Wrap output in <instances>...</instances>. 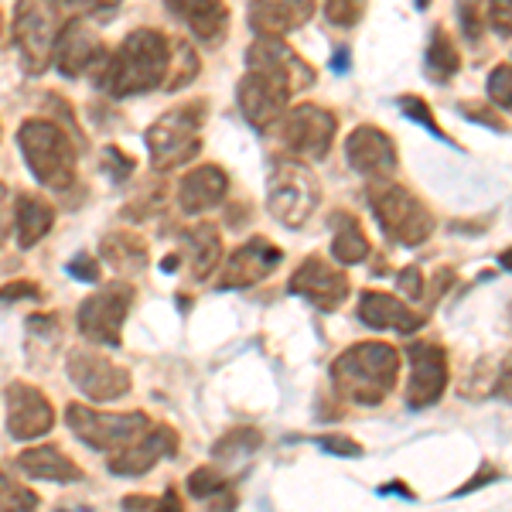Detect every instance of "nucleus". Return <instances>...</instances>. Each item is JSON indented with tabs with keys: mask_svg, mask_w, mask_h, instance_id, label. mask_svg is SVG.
Wrapping results in <instances>:
<instances>
[{
	"mask_svg": "<svg viewBox=\"0 0 512 512\" xmlns=\"http://www.w3.org/2000/svg\"><path fill=\"white\" fill-rule=\"evenodd\" d=\"M489 24L495 35L512 38V0H489Z\"/></svg>",
	"mask_w": 512,
	"mask_h": 512,
	"instance_id": "nucleus-42",
	"label": "nucleus"
},
{
	"mask_svg": "<svg viewBox=\"0 0 512 512\" xmlns=\"http://www.w3.org/2000/svg\"><path fill=\"white\" fill-rule=\"evenodd\" d=\"M410 362V383H407V403L414 410L434 407L448 390V352L437 342H410L407 345Z\"/></svg>",
	"mask_w": 512,
	"mask_h": 512,
	"instance_id": "nucleus-12",
	"label": "nucleus"
},
{
	"mask_svg": "<svg viewBox=\"0 0 512 512\" xmlns=\"http://www.w3.org/2000/svg\"><path fill=\"white\" fill-rule=\"evenodd\" d=\"M465 117H475L478 123H489V127H495V130H502V120L495 117V113L485 106V110H475V106H465Z\"/></svg>",
	"mask_w": 512,
	"mask_h": 512,
	"instance_id": "nucleus-49",
	"label": "nucleus"
},
{
	"mask_svg": "<svg viewBox=\"0 0 512 512\" xmlns=\"http://www.w3.org/2000/svg\"><path fill=\"white\" fill-rule=\"evenodd\" d=\"M62 18L59 0H18L14 4V45L28 76H41L55 59Z\"/></svg>",
	"mask_w": 512,
	"mask_h": 512,
	"instance_id": "nucleus-7",
	"label": "nucleus"
},
{
	"mask_svg": "<svg viewBox=\"0 0 512 512\" xmlns=\"http://www.w3.org/2000/svg\"><path fill=\"white\" fill-rule=\"evenodd\" d=\"M332 69L338 72V76H345V72H349L352 69V55H349V48H338V52H335V59H332Z\"/></svg>",
	"mask_w": 512,
	"mask_h": 512,
	"instance_id": "nucleus-51",
	"label": "nucleus"
},
{
	"mask_svg": "<svg viewBox=\"0 0 512 512\" xmlns=\"http://www.w3.org/2000/svg\"><path fill=\"white\" fill-rule=\"evenodd\" d=\"M294 93L284 86L280 79L267 76V72H256L250 69L243 79H239V89H236V99H239V110L250 127L256 130H270L277 127L280 117L287 113V99Z\"/></svg>",
	"mask_w": 512,
	"mask_h": 512,
	"instance_id": "nucleus-14",
	"label": "nucleus"
},
{
	"mask_svg": "<svg viewBox=\"0 0 512 512\" xmlns=\"http://www.w3.org/2000/svg\"><path fill=\"white\" fill-rule=\"evenodd\" d=\"M69 277L82 280V284H99V263L89 253H76L69 260Z\"/></svg>",
	"mask_w": 512,
	"mask_h": 512,
	"instance_id": "nucleus-43",
	"label": "nucleus"
},
{
	"mask_svg": "<svg viewBox=\"0 0 512 512\" xmlns=\"http://www.w3.org/2000/svg\"><path fill=\"white\" fill-rule=\"evenodd\" d=\"M65 369H69L72 386L86 393L89 400H120L134 386L127 369L96 349H72L69 359H65Z\"/></svg>",
	"mask_w": 512,
	"mask_h": 512,
	"instance_id": "nucleus-11",
	"label": "nucleus"
},
{
	"mask_svg": "<svg viewBox=\"0 0 512 512\" xmlns=\"http://www.w3.org/2000/svg\"><path fill=\"white\" fill-rule=\"evenodd\" d=\"M134 301H137V291L127 280H110V284H103L96 294H89L86 301L79 304L76 325L82 338H89L93 345H110V349H117L123 342V321H127Z\"/></svg>",
	"mask_w": 512,
	"mask_h": 512,
	"instance_id": "nucleus-9",
	"label": "nucleus"
},
{
	"mask_svg": "<svg viewBox=\"0 0 512 512\" xmlns=\"http://www.w3.org/2000/svg\"><path fill=\"white\" fill-rule=\"evenodd\" d=\"M321 202V185L315 171L297 158H277L267 178V209L280 226H304Z\"/></svg>",
	"mask_w": 512,
	"mask_h": 512,
	"instance_id": "nucleus-6",
	"label": "nucleus"
},
{
	"mask_svg": "<svg viewBox=\"0 0 512 512\" xmlns=\"http://www.w3.org/2000/svg\"><path fill=\"white\" fill-rule=\"evenodd\" d=\"M123 509H164V506H161V499H151V495H127Z\"/></svg>",
	"mask_w": 512,
	"mask_h": 512,
	"instance_id": "nucleus-48",
	"label": "nucleus"
},
{
	"mask_svg": "<svg viewBox=\"0 0 512 512\" xmlns=\"http://www.w3.org/2000/svg\"><path fill=\"white\" fill-rule=\"evenodd\" d=\"M0 31H4V18H0Z\"/></svg>",
	"mask_w": 512,
	"mask_h": 512,
	"instance_id": "nucleus-54",
	"label": "nucleus"
},
{
	"mask_svg": "<svg viewBox=\"0 0 512 512\" xmlns=\"http://www.w3.org/2000/svg\"><path fill=\"white\" fill-rule=\"evenodd\" d=\"M400 379V352L386 342H359L332 362V386L355 407H379Z\"/></svg>",
	"mask_w": 512,
	"mask_h": 512,
	"instance_id": "nucleus-2",
	"label": "nucleus"
},
{
	"mask_svg": "<svg viewBox=\"0 0 512 512\" xmlns=\"http://www.w3.org/2000/svg\"><path fill=\"white\" fill-rule=\"evenodd\" d=\"M396 106H400L403 117H410L414 123H420V127H424V130H431L434 137L448 140V134H444V130L437 127V117L431 113V106H427L420 96H414V93H410V96H400V99H396Z\"/></svg>",
	"mask_w": 512,
	"mask_h": 512,
	"instance_id": "nucleus-35",
	"label": "nucleus"
},
{
	"mask_svg": "<svg viewBox=\"0 0 512 512\" xmlns=\"http://www.w3.org/2000/svg\"><path fill=\"white\" fill-rule=\"evenodd\" d=\"M495 393H499L502 400L512 403V352L506 355V362H502V369H499V383H495Z\"/></svg>",
	"mask_w": 512,
	"mask_h": 512,
	"instance_id": "nucleus-47",
	"label": "nucleus"
},
{
	"mask_svg": "<svg viewBox=\"0 0 512 512\" xmlns=\"http://www.w3.org/2000/svg\"><path fill=\"white\" fill-rule=\"evenodd\" d=\"M489 99L502 110H512V65H499L489 76Z\"/></svg>",
	"mask_w": 512,
	"mask_h": 512,
	"instance_id": "nucleus-38",
	"label": "nucleus"
},
{
	"mask_svg": "<svg viewBox=\"0 0 512 512\" xmlns=\"http://www.w3.org/2000/svg\"><path fill=\"white\" fill-rule=\"evenodd\" d=\"M362 11H366L362 0H325V18L332 21L335 28H352V24H359Z\"/></svg>",
	"mask_w": 512,
	"mask_h": 512,
	"instance_id": "nucleus-37",
	"label": "nucleus"
},
{
	"mask_svg": "<svg viewBox=\"0 0 512 512\" xmlns=\"http://www.w3.org/2000/svg\"><path fill=\"white\" fill-rule=\"evenodd\" d=\"M38 506H41L38 492H31L28 485L14 482V478L0 468V509H38Z\"/></svg>",
	"mask_w": 512,
	"mask_h": 512,
	"instance_id": "nucleus-34",
	"label": "nucleus"
},
{
	"mask_svg": "<svg viewBox=\"0 0 512 512\" xmlns=\"http://www.w3.org/2000/svg\"><path fill=\"white\" fill-rule=\"evenodd\" d=\"M205 99H192L185 106H171L147 130V151H151L154 171H175L181 164L202 154V127H205Z\"/></svg>",
	"mask_w": 512,
	"mask_h": 512,
	"instance_id": "nucleus-5",
	"label": "nucleus"
},
{
	"mask_svg": "<svg viewBox=\"0 0 512 512\" xmlns=\"http://www.w3.org/2000/svg\"><path fill=\"white\" fill-rule=\"evenodd\" d=\"M11 219H14V209H11V192H7V185L0 181V243L7 239L11 233Z\"/></svg>",
	"mask_w": 512,
	"mask_h": 512,
	"instance_id": "nucleus-46",
	"label": "nucleus"
},
{
	"mask_svg": "<svg viewBox=\"0 0 512 512\" xmlns=\"http://www.w3.org/2000/svg\"><path fill=\"white\" fill-rule=\"evenodd\" d=\"M181 243H185V250H188V263H192V277L195 280H205L212 270L219 267L222 236H219V229L212 226V222H198V226H192L185 236H181Z\"/></svg>",
	"mask_w": 512,
	"mask_h": 512,
	"instance_id": "nucleus-28",
	"label": "nucleus"
},
{
	"mask_svg": "<svg viewBox=\"0 0 512 512\" xmlns=\"http://www.w3.org/2000/svg\"><path fill=\"white\" fill-rule=\"evenodd\" d=\"M318 0H250V28L256 35L284 38L315 18Z\"/></svg>",
	"mask_w": 512,
	"mask_h": 512,
	"instance_id": "nucleus-22",
	"label": "nucleus"
},
{
	"mask_svg": "<svg viewBox=\"0 0 512 512\" xmlns=\"http://www.w3.org/2000/svg\"><path fill=\"white\" fill-rule=\"evenodd\" d=\"M198 69H202V62H198L195 48L188 45V41H171V65H168L164 89H168V93H178V89L192 86L198 79Z\"/></svg>",
	"mask_w": 512,
	"mask_h": 512,
	"instance_id": "nucleus-32",
	"label": "nucleus"
},
{
	"mask_svg": "<svg viewBox=\"0 0 512 512\" xmlns=\"http://www.w3.org/2000/svg\"><path fill=\"white\" fill-rule=\"evenodd\" d=\"M188 492H192V499L209 502V506H216V509H233L236 506L233 482H229L226 475H219L212 465H202L188 475Z\"/></svg>",
	"mask_w": 512,
	"mask_h": 512,
	"instance_id": "nucleus-30",
	"label": "nucleus"
},
{
	"mask_svg": "<svg viewBox=\"0 0 512 512\" xmlns=\"http://www.w3.org/2000/svg\"><path fill=\"white\" fill-rule=\"evenodd\" d=\"M280 147L294 158H325L335 144L338 120L332 110L315 103H301L294 110H287L277 123Z\"/></svg>",
	"mask_w": 512,
	"mask_h": 512,
	"instance_id": "nucleus-10",
	"label": "nucleus"
},
{
	"mask_svg": "<svg viewBox=\"0 0 512 512\" xmlns=\"http://www.w3.org/2000/svg\"><path fill=\"white\" fill-rule=\"evenodd\" d=\"M280 263H284L280 246H274L263 236H253L222 263L216 287L219 291H243V287H253V284H260V280H267Z\"/></svg>",
	"mask_w": 512,
	"mask_h": 512,
	"instance_id": "nucleus-17",
	"label": "nucleus"
},
{
	"mask_svg": "<svg viewBox=\"0 0 512 512\" xmlns=\"http://www.w3.org/2000/svg\"><path fill=\"white\" fill-rule=\"evenodd\" d=\"M495 475H499V472H495L492 465H485L482 472H478V475L472 478V482L465 485V489H458V492H454V495H468V492H472V489H478V485H489V478H495Z\"/></svg>",
	"mask_w": 512,
	"mask_h": 512,
	"instance_id": "nucleus-50",
	"label": "nucleus"
},
{
	"mask_svg": "<svg viewBox=\"0 0 512 512\" xmlns=\"http://www.w3.org/2000/svg\"><path fill=\"white\" fill-rule=\"evenodd\" d=\"M458 4V21L468 41H478L485 31V0H454Z\"/></svg>",
	"mask_w": 512,
	"mask_h": 512,
	"instance_id": "nucleus-36",
	"label": "nucleus"
},
{
	"mask_svg": "<svg viewBox=\"0 0 512 512\" xmlns=\"http://www.w3.org/2000/svg\"><path fill=\"white\" fill-rule=\"evenodd\" d=\"M18 147H21L24 161H28L31 175L45 188L65 192V188L79 181L76 144H72L65 127H59L55 120H41V117L24 120L18 130Z\"/></svg>",
	"mask_w": 512,
	"mask_h": 512,
	"instance_id": "nucleus-3",
	"label": "nucleus"
},
{
	"mask_svg": "<svg viewBox=\"0 0 512 512\" xmlns=\"http://www.w3.org/2000/svg\"><path fill=\"white\" fill-rule=\"evenodd\" d=\"M396 280H400V291H403V294H407V297H410V301H420V297H427V284H424V270H420V267H417V263H414V267H407V270H403V274H400V277H396Z\"/></svg>",
	"mask_w": 512,
	"mask_h": 512,
	"instance_id": "nucleus-44",
	"label": "nucleus"
},
{
	"mask_svg": "<svg viewBox=\"0 0 512 512\" xmlns=\"http://www.w3.org/2000/svg\"><path fill=\"white\" fill-rule=\"evenodd\" d=\"M359 318H362V325H369V328H386V332H400V335L417 332V328H424V321H427L420 311H410L400 297H393L386 291L362 294Z\"/></svg>",
	"mask_w": 512,
	"mask_h": 512,
	"instance_id": "nucleus-23",
	"label": "nucleus"
},
{
	"mask_svg": "<svg viewBox=\"0 0 512 512\" xmlns=\"http://www.w3.org/2000/svg\"><path fill=\"white\" fill-rule=\"evenodd\" d=\"M229 192V175L219 164H202V168L188 171L178 185V205L185 216H198L205 209H216V205Z\"/></svg>",
	"mask_w": 512,
	"mask_h": 512,
	"instance_id": "nucleus-24",
	"label": "nucleus"
},
{
	"mask_svg": "<svg viewBox=\"0 0 512 512\" xmlns=\"http://www.w3.org/2000/svg\"><path fill=\"white\" fill-rule=\"evenodd\" d=\"M106 62V48L103 41L86 21H69L59 31V41H55V59L52 65L62 72L65 79H79L86 72H99Z\"/></svg>",
	"mask_w": 512,
	"mask_h": 512,
	"instance_id": "nucleus-18",
	"label": "nucleus"
},
{
	"mask_svg": "<svg viewBox=\"0 0 512 512\" xmlns=\"http://www.w3.org/2000/svg\"><path fill=\"white\" fill-rule=\"evenodd\" d=\"M246 69H256V72H267L284 82L291 93H301V89L315 86V69L287 45L284 38H270V35H260L246 48Z\"/></svg>",
	"mask_w": 512,
	"mask_h": 512,
	"instance_id": "nucleus-13",
	"label": "nucleus"
},
{
	"mask_svg": "<svg viewBox=\"0 0 512 512\" xmlns=\"http://www.w3.org/2000/svg\"><path fill=\"white\" fill-rule=\"evenodd\" d=\"M414 4L420 7V11H427V7H431V0H414Z\"/></svg>",
	"mask_w": 512,
	"mask_h": 512,
	"instance_id": "nucleus-53",
	"label": "nucleus"
},
{
	"mask_svg": "<svg viewBox=\"0 0 512 512\" xmlns=\"http://www.w3.org/2000/svg\"><path fill=\"white\" fill-rule=\"evenodd\" d=\"M366 198H369V209H373L379 229H383L396 246L414 250V246L431 239L434 216L410 188L396 185L390 178H369Z\"/></svg>",
	"mask_w": 512,
	"mask_h": 512,
	"instance_id": "nucleus-4",
	"label": "nucleus"
},
{
	"mask_svg": "<svg viewBox=\"0 0 512 512\" xmlns=\"http://www.w3.org/2000/svg\"><path fill=\"white\" fill-rule=\"evenodd\" d=\"M499 263H502V267H506V270H512V246H509V250H506V253H502V256H499Z\"/></svg>",
	"mask_w": 512,
	"mask_h": 512,
	"instance_id": "nucleus-52",
	"label": "nucleus"
},
{
	"mask_svg": "<svg viewBox=\"0 0 512 512\" xmlns=\"http://www.w3.org/2000/svg\"><path fill=\"white\" fill-rule=\"evenodd\" d=\"M65 424L69 431L79 437L82 444H89L93 451L103 454H117L130 444H137L140 437L151 431V417L140 414H106V410H93L86 403H69L65 407Z\"/></svg>",
	"mask_w": 512,
	"mask_h": 512,
	"instance_id": "nucleus-8",
	"label": "nucleus"
},
{
	"mask_svg": "<svg viewBox=\"0 0 512 512\" xmlns=\"http://www.w3.org/2000/svg\"><path fill=\"white\" fill-rule=\"evenodd\" d=\"M21 297H41V287L35 280H18V284L0 287V304L4 301H21Z\"/></svg>",
	"mask_w": 512,
	"mask_h": 512,
	"instance_id": "nucleus-45",
	"label": "nucleus"
},
{
	"mask_svg": "<svg viewBox=\"0 0 512 512\" xmlns=\"http://www.w3.org/2000/svg\"><path fill=\"white\" fill-rule=\"evenodd\" d=\"M171 65V41L154 28H137L99 69V89L110 99L144 96L164 89Z\"/></svg>",
	"mask_w": 512,
	"mask_h": 512,
	"instance_id": "nucleus-1",
	"label": "nucleus"
},
{
	"mask_svg": "<svg viewBox=\"0 0 512 512\" xmlns=\"http://www.w3.org/2000/svg\"><path fill=\"white\" fill-rule=\"evenodd\" d=\"M18 468L28 478L38 482H82V468L76 461H69L59 448H28L18 454Z\"/></svg>",
	"mask_w": 512,
	"mask_h": 512,
	"instance_id": "nucleus-27",
	"label": "nucleus"
},
{
	"mask_svg": "<svg viewBox=\"0 0 512 512\" xmlns=\"http://www.w3.org/2000/svg\"><path fill=\"white\" fill-rule=\"evenodd\" d=\"M99 260L117 274H144L151 263V250H147L144 236L130 233V229H113L99 239Z\"/></svg>",
	"mask_w": 512,
	"mask_h": 512,
	"instance_id": "nucleus-25",
	"label": "nucleus"
},
{
	"mask_svg": "<svg viewBox=\"0 0 512 512\" xmlns=\"http://www.w3.org/2000/svg\"><path fill=\"white\" fill-rule=\"evenodd\" d=\"M175 454H178V431L168 424H154L137 444L110 454V472L123 478H137L151 472L161 458H175Z\"/></svg>",
	"mask_w": 512,
	"mask_h": 512,
	"instance_id": "nucleus-20",
	"label": "nucleus"
},
{
	"mask_svg": "<svg viewBox=\"0 0 512 512\" xmlns=\"http://www.w3.org/2000/svg\"><path fill=\"white\" fill-rule=\"evenodd\" d=\"M55 226V205H48L45 198L35 192H21L14 198V239L21 250H31L48 236V229Z\"/></svg>",
	"mask_w": 512,
	"mask_h": 512,
	"instance_id": "nucleus-26",
	"label": "nucleus"
},
{
	"mask_svg": "<svg viewBox=\"0 0 512 512\" xmlns=\"http://www.w3.org/2000/svg\"><path fill=\"white\" fill-rule=\"evenodd\" d=\"M171 18H178L192 35L209 48H219L229 35L226 0H164Z\"/></svg>",
	"mask_w": 512,
	"mask_h": 512,
	"instance_id": "nucleus-21",
	"label": "nucleus"
},
{
	"mask_svg": "<svg viewBox=\"0 0 512 512\" xmlns=\"http://www.w3.org/2000/svg\"><path fill=\"white\" fill-rule=\"evenodd\" d=\"M291 294L304 297L321 311H335L342 308V301L349 297V274L335 263H328L325 256H308L301 267L291 274Z\"/></svg>",
	"mask_w": 512,
	"mask_h": 512,
	"instance_id": "nucleus-15",
	"label": "nucleus"
},
{
	"mask_svg": "<svg viewBox=\"0 0 512 512\" xmlns=\"http://www.w3.org/2000/svg\"><path fill=\"white\" fill-rule=\"evenodd\" d=\"M461 72V55L458 45L444 28H434L431 41H427V79L434 82H451Z\"/></svg>",
	"mask_w": 512,
	"mask_h": 512,
	"instance_id": "nucleus-31",
	"label": "nucleus"
},
{
	"mask_svg": "<svg viewBox=\"0 0 512 512\" xmlns=\"http://www.w3.org/2000/svg\"><path fill=\"white\" fill-rule=\"evenodd\" d=\"M103 171H106V178L110 181H127L130 175H134V158L130 154H123L120 147H106L103 151Z\"/></svg>",
	"mask_w": 512,
	"mask_h": 512,
	"instance_id": "nucleus-39",
	"label": "nucleus"
},
{
	"mask_svg": "<svg viewBox=\"0 0 512 512\" xmlns=\"http://www.w3.org/2000/svg\"><path fill=\"white\" fill-rule=\"evenodd\" d=\"M7 400V434L14 441H38L55 427V407L38 386L11 383L4 393Z\"/></svg>",
	"mask_w": 512,
	"mask_h": 512,
	"instance_id": "nucleus-16",
	"label": "nucleus"
},
{
	"mask_svg": "<svg viewBox=\"0 0 512 512\" xmlns=\"http://www.w3.org/2000/svg\"><path fill=\"white\" fill-rule=\"evenodd\" d=\"M373 253L369 246V236L366 229L359 226V219L349 216V212H335L332 216V256L345 267H355L362 263L366 256Z\"/></svg>",
	"mask_w": 512,
	"mask_h": 512,
	"instance_id": "nucleus-29",
	"label": "nucleus"
},
{
	"mask_svg": "<svg viewBox=\"0 0 512 512\" xmlns=\"http://www.w3.org/2000/svg\"><path fill=\"white\" fill-rule=\"evenodd\" d=\"M318 448L328 451V454H338V458H362V444L352 441V437H345V434L318 437Z\"/></svg>",
	"mask_w": 512,
	"mask_h": 512,
	"instance_id": "nucleus-41",
	"label": "nucleus"
},
{
	"mask_svg": "<svg viewBox=\"0 0 512 512\" xmlns=\"http://www.w3.org/2000/svg\"><path fill=\"white\" fill-rule=\"evenodd\" d=\"M59 4L72 7V11H79V14H89V18H96V21H110L113 14L120 11V0H59Z\"/></svg>",
	"mask_w": 512,
	"mask_h": 512,
	"instance_id": "nucleus-40",
	"label": "nucleus"
},
{
	"mask_svg": "<svg viewBox=\"0 0 512 512\" xmlns=\"http://www.w3.org/2000/svg\"><path fill=\"white\" fill-rule=\"evenodd\" d=\"M263 444V434L256 427H233L226 437H219L212 444V458L216 461H233V458H250V454Z\"/></svg>",
	"mask_w": 512,
	"mask_h": 512,
	"instance_id": "nucleus-33",
	"label": "nucleus"
},
{
	"mask_svg": "<svg viewBox=\"0 0 512 512\" xmlns=\"http://www.w3.org/2000/svg\"><path fill=\"white\" fill-rule=\"evenodd\" d=\"M345 161H349L352 171L366 178H390L396 171V144L386 130L373 127V123H362L355 127L349 140H345Z\"/></svg>",
	"mask_w": 512,
	"mask_h": 512,
	"instance_id": "nucleus-19",
	"label": "nucleus"
}]
</instances>
